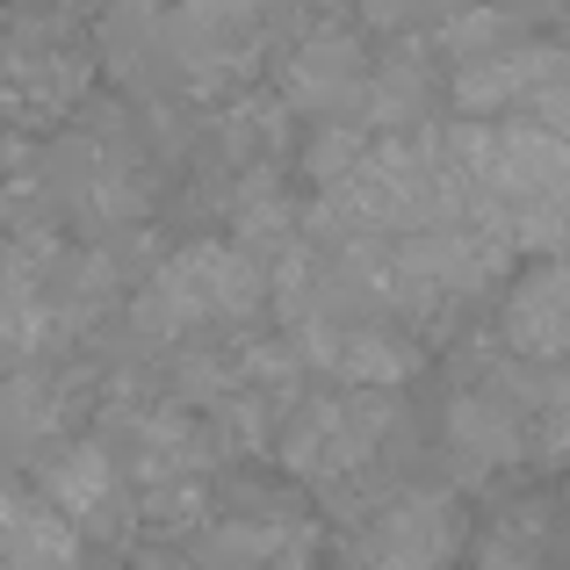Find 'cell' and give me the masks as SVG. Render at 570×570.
<instances>
[{"label": "cell", "mask_w": 570, "mask_h": 570, "mask_svg": "<svg viewBox=\"0 0 570 570\" xmlns=\"http://www.w3.org/2000/svg\"><path fill=\"white\" fill-rule=\"evenodd\" d=\"M289 101L296 109H318V116H333L340 101H354L368 87V58H362V43L354 37H333V29H318V37L304 43V51L289 58Z\"/></svg>", "instance_id": "8992f818"}, {"label": "cell", "mask_w": 570, "mask_h": 570, "mask_svg": "<svg viewBox=\"0 0 570 570\" xmlns=\"http://www.w3.org/2000/svg\"><path fill=\"white\" fill-rule=\"evenodd\" d=\"M37 505L80 542V534H95V528H116V513H124V476H116V462L101 455V441H72V448H58V455L43 462Z\"/></svg>", "instance_id": "277c9868"}, {"label": "cell", "mask_w": 570, "mask_h": 570, "mask_svg": "<svg viewBox=\"0 0 570 570\" xmlns=\"http://www.w3.org/2000/svg\"><path fill=\"white\" fill-rule=\"evenodd\" d=\"M390 433V404L383 390H347V397H325V404H304L282 433V462L311 484H340V476L368 470Z\"/></svg>", "instance_id": "3957f363"}, {"label": "cell", "mask_w": 570, "mask_h": 570, "mask_svg": "<svg viewBox=\"0 0 570 570\" xmlns=\"http://www.w3.org/2000/svg\"><path fill=\"white\" fill-rule=\"evenodd\" d=\"M311 362L325 368V376H340L347 390H383L397 383L404 368H412V354L397 347V340L383 333H362V325H311Z\"/></svg>", "instance_id": "52a82bcc"}, {"label": "cell", "mask_w": 570, "mask_h": 570, "mask_svg": "<svg viewBox=\"0 0 570 570\" xmlns=\"http://www.w3.org/2000/svg\"><path fill=\"white\" fill-rule=\"evenodd\" d=\"M476 570H542V563H534V557H528L520 542H491V549H484V563H476Z\"/></svg>", "instance_id": "30bf717a"}, {"label": "cell", "mask_w": 570, "mask_h": 570, "mask_svg": "<svg viewBox=\"0 0 570 570\" xmlns=\"http://www.w3.org/2000/svg\"><path fill=\"white\" fill-rule=\"evenodd\" d=\"M261 267L246 261L238 246H217V238H195L181 246L138 296V325L159 340L195 333V325H232L246 311H261Z\"/></svg>", "instance_id": "6da1fadb"}, {"label": "cell", "mask_w": 570, "mask_h": 570, "mask_svg": "<svg viewBox=\"0 0 570 570\" xmlns=\"http://www.w3.org/2000/svg\"><path fill=\"white\" fill-rule=\"evenodd\" d=\"M513 51V22H505L499 8H470V14H448V58L462 66H484V58Z\"/></svg>", "instance_id": "9c48e42d"}, {"label": "cell", "mask_w": 570, "mask_h": 570, "mask_svg": "<svg viewBox=\"0 0 570 570\" xmlns=\"http://www.w3.org/2000/svg\"><path fill=\"white\" fill-rule=\"evenodd\" d=\"M505 347L534 368H563L570 362V267L563 261H542L513 282L505 296Z\"/></svg>", "instance_id": "5b68a950"}, {"label": "cell", "mask_w": 570, "mask_h": 570, "mask_svg": "<svg viewBox=\"0 0 570 570\" xmlns=\"http://www.w3.org/2000/svg\"><path fill=\"white\" fill-rule=\"evenodd\" d=\"M455 499L441 491H390L368 513L347 520L340 534V563L347 570H441L455 557Z\"/></svg>", "instance_id": "7a4b0ae2"}, {"label": "cell", "mask_w": 570, "mask_h": 570, "mask_svg": "<svg viewBox=\"0 0 570 570\" xmlns=\"http://www.w3.org/2000/svg\"><path fill=\"white\" fill-rule=\"evenodd\" d=\"M80 542L22 491H0V570H72Z\"/></svg>", "instance_id": "ba28073f"}]
</instances>
